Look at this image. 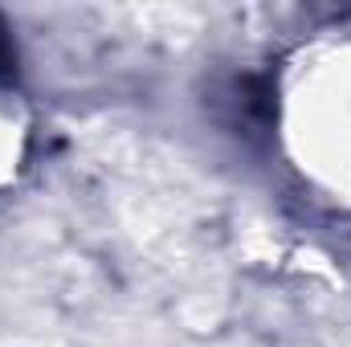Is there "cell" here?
I'll use <instances>...</instances> for the list:
<instances>
[{
  "instance_id": "obj_1",
  "label": "cell",
  "mask_w": 351,
  "mask_h": 347,
  "mask_svg": "<svg viewBox=\"0 0 351 347\" xmlns=\"http://www.w3.org/2000/svg\"><path fill=\"white\" fill-rule=\"evenodd\" d=\"M12 74H16V49L8 41V25L0 21V82H12Z\"/></svg>"
}]
</instances>
